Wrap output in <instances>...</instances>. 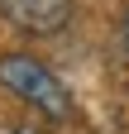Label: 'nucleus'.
Listing matches in <instances>:
<instances>
[{"label":"nucleus","instance_id":"obj_4","mask_svg":"<svg viewBox=\"0 0 129 134\" xmlns=\"http://www.w3.org/2000/svg\"><path fill=\"white\" fill-rule=\"evenodd\" d=\"M14 134H43V129H34V125H19V129H14Z\"/></svg>","mask_w":129,"mask_h":134},{"label":"nucleus","instance_id":"obj_3","mask_svg":"<svg viewBox=\"0 0 129 134\" xmlns=\"http://www.w3.org/2000/svg\"><path fill=\"white\" fill-rule=\"evenodd\" d=\"M120 53L129 58V5H124V14H120Z\"/></svg>","mask_w":129,"mask_h":134},{"label":"nucleus","instance_id":"obj_2","mask_svg":"<svg viewBox=\"0 0 129 134\" xmlns=\"http://www.w3.org/2000/svg\"><path fill=\"white\" fill-rule=\"evenodd\" d=\"M0 19L29 38H53L72 19V0H0Z\"/></svg>","mask_w":129,"mask_h":134},{"label":"nucleus","instance_id":"obj_1","mask_svg":"<svg viewBox=\"0 0 129 134\" xmlns=\"http://www.w3.org/2000/svg\"><path fill=\"white\" fill-rule=\"evenodd\" d=\"M0 86L10 96H19L29 110H38L43 120H72V110H77L67 81H62L48 62L29 58V53H5L0 58Z\"/></svg>","mask_w":129,"mask_h":134}]
</instances>
